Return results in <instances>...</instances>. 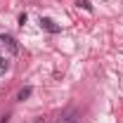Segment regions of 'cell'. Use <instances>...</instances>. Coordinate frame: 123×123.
Instances as JSON below:
<instances>
[{
    "label": "cell",
    "instance_id": "cell-1",
    "mask_svg": "<svg viewBox=\"0 0 123 123\" xmlns=\"http://www.w3.org/2000/svg\"><path fill=\"white\" fill-rule=\"evenodd\" d=\"M78 121H80V111L78 109H66L55 123H78Z\"/></svg>",
    "mask_w": 123,
    "mask_h": 123
},
{
    "label": "cell",
    "instance_id": "cell-2",
    "mask_svg": "<svg viewBox=\"0 0 123 123\" xmlns=\"http://www.w3.org/2000/svg\"><path fill=\"white\" fill-rule=\"evenodd\" d=\"M40 26H43L45 31H50V33H59V26H55L52 19H45V17H43V19H40Z\"/></svg>",
    "mask_w": 123,
    "mask_h": 123
},
{
    "label": "cell",
    "instance_id": "cell-3",
    "mask_svg": "<svg viewBox=\"0 0 123 123\" xmlns=\"http://www.w3.org/2000/svg\"><path fill=\"white\" fill-rule=\"evenodd\" d=\"M0 40H2V43H7L12 52H17V43H14V38H12V36H0Z\"/></svg>",
    "mask_w": 123,
    "mask_h": 123
},
{
    "label": "cell",
    "instance_id": "cell-4",
    "mask_svg": "<svg viewBox=\"0 0 123 123\" xmlns=\"http://www.w3.org/2000/svg\"><path fill=\"white\" fill-rule=\"evenodd\" d=\"M31 92H33V88H21V90H19V99L24 102L26 97H31Z\"/></svg>",
    "mask_w": 123,
    "mask_h": 123
},
{
    "label": "cell",
    "instance_id": "cell-5",
    "mask_svg": "<svg viewBox=\"0 0 123 123\" xmlns=\"http://www.w3.org/2000/svg\"><path fill=\"white\" fill-rule=\"evenodd\" d=\"M78 5H80L83 10H88V12H92V5L88 2V0H78Z\"/></svg>",
    "mask_w": 123,
    "mask_h": 123
},
{
    "label": "cell",
    "instance_id": "cell-6",
    "mask_svg": "<svg viewBox=\"0 0 123 123\" xmlns=\"http://www.w3.org/2000/svg\"><path fill=\"white\" fill-rule=\"evenodd\" d=\"M0 123H7V116H2V121H0Z\"/></svg>",
    "mask_w": 123,
    "mask_h": 123
}]
</instances>
